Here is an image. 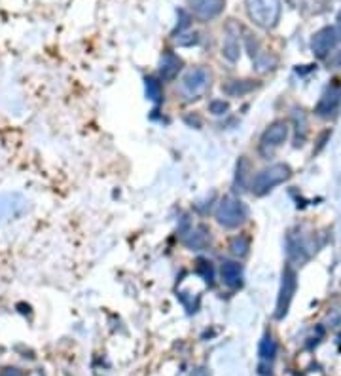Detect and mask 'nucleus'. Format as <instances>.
<instances>
[{
  "mask_svg": "<svg viewBox=\"0 0 341 376\" xmlns=\"http://www.w3.org/2000/svg\"><path fill=\"white\" fill-rule=\"evenodd\" d=\"M290 177V165H286V163H273L270 167H263L262 171H258L256 175H252L249 188L254 196H265V194H270L275 186L283 185V183H286Z\"/></svg>",
  "mask_w": 341,
  "mask_h": 376,
  "instance_id": "nucleus-1",
  "label": "nucleus"
},
{
  "mask_svg": "<svg viewBox=\"0 0 341 376\" xmlns=\"http://www.w3.org/2000/svg\"><path fill=\"white\" fill-rule=\"evenodd\" d=\"M213 84V74L205 67H193L190 71L184 72V76L180 79L178 84V93L186 103L198 101L199 97H203L205 92Z\"/></svg>",
  "mask_w": 341,
  "mask_h": 376,
  "instance_id": "nucleus-2",
  "label": "nucleus"
},
{
  "mask_svg": "<svg viewBox=\"0 0 341 376\" xmlns=\"http://www.w3.org/2000/svg\"><path fill=\"white\" fill-rule=\"evenodd\" d=\"M247 14L250 22L258 25L263 31H271L277 27L281 19V0H245Z\"/></svg>",
  "mask_w": 341,
  "mask_h": 376,
  "instance_id": "nucleus-3",
  "label": "nucleus"
},
{
  "mask_svg": "<svg viewBox=\"0 0 341 376\" xmlns=\"http://www.w3.org/2000/svg\"><path fill=\"white\" fill-rule=\"evenodd\" d=\"M214 219L226 230H235V228L243 227L247 219H249V209L243 204L241 199L235 196H224L216 206L214 211Z\"/></svg>",
  "mask_w": 341,
  "mask_h": 376,
  "instance_id": "nucleus-4",
  "label": "nucleus"
},
{
  "mask_svg": "<svg viewBox=\"0 0 341 376\" xmlns=\"http://www.w3.org/2000/svg\"><path fill=\"white\" fill-rule=\"evenodd\" d=\"M290 135V126L284 120L273 122L268 126V129L263 131L260 137V152L263 156H270L273 154V150H277L279 147H283L286 139Z\"/></svg>",
  "mask_w": 341,
  "mask_h": 376,
  "instance_id": "nucleus-5",
  "label": "nucleus"
},
{
  "mask_svg": "<svg viewBox=\"0 0 341 376\" xmlns=\"http://www.w3.org/2000/svg\"><path fill=\"white\" fill-rule=\"evenodd\" d=\"M298 289V276H296V270L292 266H284L283 270V279H281V289H279V298H277V320H283L284 316L288 313L290 302L294 295Z\"/></svg>",
  "mask_w": 341,
  "mask_h": 376,
  "instance_id": "nucleus-6",
  "label": "nucleus"
},
{
  "mask_svg": "<svg viewBox=\"0 0 341 376\" xmlns=\"http://www.w3.org/2000/svg\"><path fill=\"white\" fill-rule=\"evenodd\" d=\"M341 42V28L340 27H324L315 33L311 40V50L319 59L328 57L330 51H334L338 48V44Z\"/></svg>",
  "mask_w": 341,
  "mask_h": 376,
  "instance_id": "nucleus-7",
  "label": "nucleus"
},
{
  "mask_svg": "<svg viewBox=\"0 0 341 376\" xmlns=\"http://www.w3.org/2000/svg\"><path fill=\"white\" fill-rule=\"evenodd\" d=\"M241 27L235 19H229L224 28V42H222V56L229 63H237L241 57Z\"/></svg>",
  "mask_w": 341,
  "mask_h": 376,
  "instance_id": "nucleus-8",
  "label": "nucleus"
},
{
  "mask_svg": "<svg viewBox=\"0 0 341 376\" xmlns=\"http://www.w3.org/2000/svg\"><path fill=\"white\" fill-rule=\"evenodd\" d=\"M341 107V84H338V80H334L332 84L328 85L326 90L320 95L319 103L315 107V114L320 118H330L335 116Z\"/></svg>",
  "mask_w": 341,
  "mask_h": 376,
  "instance_id": "nucleus-9",
  "label": "nucleus"
},
{
  "mask_svg": "<svg viewBox=\"0 0 341 376\" xmlns=\"http://www.w3.org/2000/svg\"><path fill=\"white\" fill-rule=\"evenodd\" d=\"M192 14L201 22H211L222 14L226 0H188Z\"/></svg>",
  "mask_w": 341,
  "mask_h": 376,
  "instance_id": "nucleus-10",
  "label": "nucleus"
},
{
  "mask_svg": "<svg viewBox=\"0 0 341 376\" xmlns=\"http://www.w3.org/2000/svg\"><path fill=\"white\" fill-rule=\"evenodd\" d=\"M220 279L227 289H239L243 285V264L239 261H224L220 264Z\"/></svg>",
  "mask_w": 341,
  "mask_h": 376,
  "instance_id": "nucleus-11",
  "label": "nucleus"
},
{
  "mask_svg": "<svg viewBox=\"0 0 341 376\" xmlns=\"http://www.w3.org/2000/svg\"><path fill=\"white\" fill-rule=\"evenodd\" d=\"M211 230L205 224H198L188 230V234H184V245L192 251H203L211 245Z\"/></svg>",
  "mask_w": 341,
  "mask_h": 376,
  "instance_id": "nucleus-12",
  "label": "nucleus"
},
{
  "mask_svg": "<svg viewBox=\"0 0 341 376\" xmlns=\"http://www.w3.org/2000/svg\"><path fill=\"white\" fill-rule=\"evenodd\" d=\"M182 69V59L175 56L173 51H167L159 59V79L164 82H170L178 76V72Z\"/></svg>",
  "mask_w": 341,
  "mask_h": 376,
  "instance_id": "nucleus-13",
  "label": "nucleus"
},
{
  "mask_svg": "<svg viewBox=\"0 0 341 376\" xmlns=\"http://www.w3.org/2000/svg\"><path fill=\"white\" fill-rule=\"evenodd\" d=\"M256 88L254 80H231L222 84V92L229 95V97H243Z\"/></svg>",
  "mask_w": 341,
  "mask_h": 376,
  "instance_id": "nucleus-14",
  "label": "nucleus"
},
{
  "mask_svg": "<svg viewBox=\"0 0 341 376\" xmlns=\"http://www.w3.org/2000/svg\"><path fill=\"white\" fill-rule=\"evenodd\" d=\"M227 249H229V253H231L237 261H241V259H245V256H249L250 240L247 238V236H235V238L229 240Z\"/></svg>",
  "mask_w": 341,
  "mask_h": 376,
  "instance_id": "nucleus-15",
  "label": "nucleus"
},
{
  "mask_svg": "<svg viewBox=\"0 0 341 376\" xmlns=\"http://www.w3.org/2000/svg\"><path fill=\"white\" fill-rule=\"evenodd\" d=\"M258 355L260 359L265 363H271L277 355V342L273 341V336L270 333L263 334V338L260 341V346H258Z\"/></svg>",
  "mask_w": 341,
  "mask_h": 376,
  "instance_id": "nucleus-16",
  "label": "nucleus"
},
{
  "mask_svg": "<svg viewBox=\"0 0 341 376\" xmlns=\"http://www.w3.org/2000/svg\"><path fill=\"white\" fill-rule=\"evenodd\" d=\"M249 171H250V162L245 156L239 158L237 162V173H235V188H249L250 179H249Z\"/></svg>",
  "mask_w": 341,
  "mask_h": 376,
  "instance_id": "nucleus-17",
  "label": "nucleus"
},
{
  "mask_svg": "<svg viewBox=\"0 0 341 376\" xmlns=\"http://www.w3.org/2000/svg\"><path fill=\"white\" fill-rule=\"evenodd\" d=\"M144 85H146V97H148L152 103H159V101L164 99L161 84H159L154 76H148V79L144 80Z\"/></svg>",
  "mask_w": 341,
  "mask_h": 376,
  "instance_id": "nucleus-18",
  "label": "nucleus"
},
{
  "mask_svg": "<svg viewBox=\"0 0 341 376\" xmlns=\"http://www.w3.org/2000/svg\"><path fill=\"white\" fill-rule=\"evenodd\" d=\"M254 65L260 72H268L271 71V69H275L277 59L273 56H270V54H262V51H260V54L254 57Z\"/></svg>",
  "mask_w": 341,
  "mask_h": 376,
  "instance_id": "nucleus-19",
  "label": "nucleus"
},
{
  "mask_svg": "<svg viewBox=\"0 0 341 376\" xmlns=\"http://www.w3.org/2000/svg\"><path fill=\"white\" fill-rule=\"evenodd\" d=\"M229 111V103L224 99H213L209 103V113L214 114V116H222Z\"/></svg>",
  "mask_w": 341,
  "mask_h": 376,
  "instance_id": "nucleus-20",
  "label": "nucleus"
},
{
  "mask_svg": "<svg viewBox=\"0 0 341 376\" xmlns=\"http://www.w3.org/2000/svg\"><path fill=\"white\" fill-rule=\"evenodd\" d=\"M199 266L198 270L203 274V277H205L207 284H213V277H214V268H213V263L211 261H199Z\"/></svg>",
  "mask_w": 341,
  "mask_h": 376,
  "instance_id": "nucleus-21",
  "label": "nucleus"
},
{
  "mask_svg": "<svg viewBox=\"0 0 341 376\" xmlns=\"http://www.w3.org/2000/svg\"><path fill=\"white\" fill-rule=\"evenodd\" d=\"M0 376H25V373L17 367H4L0 369Z\"/></svg>",
  "mask_w": 341,
  "mask_h": 376,
  "instance_id": "nucleus-22",
  "label": "nucleus"
},
{
  "mask_svg": "<svg viewBox=\"0 0 341 376\" xmlns=\"http://www.w3.org/2000/svg\"><path fill=\"white\" fill-rule=\"evenodd\" d=\"M190 376H211V375H209V370H207L205 367H198V369H193L192 373H190Z\"/></svg>",
  "mask_w": 341,
  "mask_h": 376,
  "instance_id": "nucleus-23",
  "label": "nucleus"
},
{
  "mask_svg": "<svg viewBox=\"0 0 341 376\" xmlns=\"http://www.w3.org/2000/svg\"><path fill=\"white\" fill-rule=\"evenodd\" d=\"M338 27L341 28V12H340V15H338Z\"/></svg>",
  "mask_w": 341,
  "mask_h": 376,
  "instance_id": "nucleus-24",
  "label": "nucleus"
}]
</instances>
